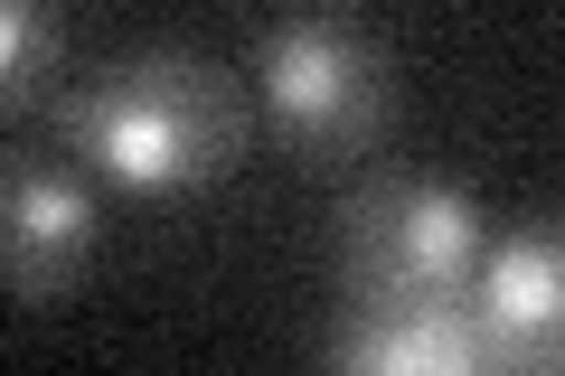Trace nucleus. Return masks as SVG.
I'll use <instances>...</instances> for the list:
<instances>
[{"label": "nucleus", "mask_w": 565, "mask_h": 376, "mask_svg": "<svg viewBox=\"0 0 565 376\" xmlns=\"http://www.w3.org/2000/svg\"><path fill=\"white\" fill-rule=\"evenodd\" d=\"M245 85L226 66L189 57V47H141L114 57L76 85L66 104V141L85 170H104L132 198H199L245 160Z\"/></svg>", "instance_id": "obj_1"}, {"label": "nucleus", "mask_w": 565, "mask_h": 376, "mask_svg": "<svg viewBox=\"0 0 565 376\" xmlns=\"http://www.w3.org/2000/svg\"><path fill=\"white\" fill-rule=\"evenodd\" d=\"M95 189L76 170H47V160H0V292L47 311L95 273Z\"/></svg>", "instance_id": "obj_4"}, {"label": "nucleus", "mask_w": 565, "mask_h": 376, "mask_svg": "<svg viewBox=\"0 0 565 376\" xmlns=\"http://www.w3.org/2000/svg\"><path fill=\"white\" fill-rule=\"evenodd\" d=\"M255 95L292 151L349 160L396 122V66L349 20H282L255 57Z\"/></svg>", "instance_id": "obj_3"}, {"label": "nucleus", "mask_w": 565, "mask_h": 376, "mask_svg": "<svg viewBox=\"0 0 565 376\" xmlns=\"http://www.w3.org/2000/svg\"><path fill=\"white\" fill-rule=\"evenodd\" d=\"M462 311L481 330L490 367H556V339H565V255L556 236H509V245H481L462 282Z\"/></svg>", "instance_id": "obj_5"}, {"label": "nucleus", "mask_w": 565, "mask_h": 376, "mask_svg": "<svg viewBox=\"0 0 565 376\" xmlns=\"http://www.w3.org/2000/svg\"><path fill=\"white\" fill-rule=\"evenodd\" d=\"M330 357L359 376H471V367H490L462 292L452 301H349Z\"/></svg>", "instance_id": "obj_6"}, {"label": "nucleus", "mask_w": 565, "mask_h": 376, "mask_svg": "<svg viewBox=\"0 0 565 376\" xmlns=\"http://www.w3.org/2000/svg\"><path fill=\"white\" fill-rule=\"evenodd\" d=\"M490 226L471 207V189L452 179L386 170L340 198V282L349 301H452L481 264Z\"/></svg>", "instance_id": "obj_2"}, {"label": "nucleus", "mask_w": 565, "mask_h": 376, "mask_svg": "<svg viewBox=\"0 0 565 376\" xmlns=\"http://www.w3.org/2000/svg\"><path fill=\"white\" fill-rule=\"evenodd\" d=\"M66 57V10L57 0H0V114H20Z\"/></svg>", "instance_id": "obj_7"}]
</instances>
